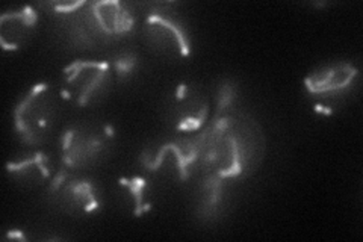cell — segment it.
<instances>
[{"instance_id": "14", "label": "cell", "mask_w": 363, "mask_h": 242, "mask_svg": "<svg viewBox=\"0 0 363 242\" xmlns=\"http://www.w3.org/2000/svg\"><path fill=\"white\" fill-rule=\"evenodd\" d=\"M136 64H138V57H136L135 53L123 52L113 57V72L120 79H126L132 75Z\"/></svg>"}, {"instance_id": "2", "label": "cell", "mask_w": 363, "mask_h": 242, "mask_svg": "<svg viewBox=\"0 0 363 242\" xmlns=\"http://www.w3.org/2000/svg\"><path fill=\"white\" fill-rule=\"evenodd\" d=\"M60 112V94L50 84H38L30 88L14 111L20 140L29 145L44 143L58 123Z\"/></svg>"}, {"instance_id": "12", "label": "cell", "mask_w": 363, "mask_h": 242, "mask_svg": "<svg viewBox=\"0 0 363 242\" xmlns=\"http://www.w3.org/2000/svg\"><path fill=\"white\" fill-rule=\"evenodd\" d=\"M6 168L13 179L26 188L43 185L44 182L49 180L52 172L50 158L43 152H35L18 160L8 163Z\"/></svg>"}, {"instance_id": "3", "label": "cell", "mask_w": 363, "mask_h": 242, "mask_svg": "<svg viewBox=\"0 0 363 242\" xmlns=\"http://www.w3.org/2000/svg\"><path fill=\"white\" fill-rule=\"evenodd\" d=\"M111 64L104 61H74L64 70L65 96L79 106H89L104 100L112 85Z\"/></svg>"}, {"instance_id": "10", "label": "cell", "mask_w": 363, "mask_h": 242, "mask_svg": "<svg viewBox=\"0 0 363 242\" xmlns=\"http://www.w3.org/2000/svg\"><path fill=\"white\" fill-rule=\"evenodd\" d=\"M88 9L99 40L120 38L135 26V18L129 6L117 0L88 4Z\"/></svg>"}, {"instance_id": "5", "label": "cell", "mask_w": 363, "mask_h": 242, "mask_svg": "<svg viewBox=\"0 0 363 242\" xmlns=\"http://www.w3.org/2000/svg\"><path fill=\"white\" fill-rule=\"evenodd\" d=\"M357 77L359 72L356 67L347 62H339L318 68L306 77L304 85L309 94L318 100L316 106L327 112V108H332L350 93Z\"/></svg>"}, {"instance_id": "15", "label": "cell", "mask_w": 363, "mask_h": 242, "mask_svg": "<svg viewBox=\"0 0 363 242\" xmlns=\"http://www.w3.org/2000/svg\"><path fill=\"white\" fill-rule=\"evenodd\" d=\"M236 96V89H235V85L232 84H225L220 88L218 91V106H217V117H220V115H223L227 108H229L232 105V101Z\"/></svg>"}, {"instance_id": "13", "label": "cell", "mask_w": 363, "mask_h": 242, "mask_svg": "<svg viewBox=\"0 0 363 242\" xmlns=\"http://www.w3.org/2000/svg\"><path fill=\"white\" fill-rule=\"evenodd\" d=\"M120 197L124 207L133 216H141L152 207V191L149 182L143 177H123L118 180Z\"/></svg>"}, {"instance_id": "7", "label": "cell", "mask_w": 363, "mask_h": 242, "mask_svg": "<svg viewBox=\"0 0 363 242\" xmlns=\"http://www.w3.org/2000/svg\"><path fill=\"white\" fill-rule=\"evenodd\" d=\"M49 194L52 200L70 215L86 216L100 209V197L94 183L68 176L67 171H60L55 176Z\"/></svg>"}, {"instance_id": "6", "label": "cell", "mask_w": 363, "mask_h": 242, "mask_svg": "<svg viewBox=\"0 0 363 242\" xmlns=\"http://www.w3.org/2000/svg\"><path fill=\"white\" fill-rule=\"evenodd\" d=\"M209 115V100L199 85L180 84L168 101L167 119L179 132L200 131Z\"/></svg>"}, {"instance_id": "9", "label": "cell", "mask_w": 363, "mask_h": 242, "mask_svg": "<svg viewBox=\"0 0 363 242\" xmlns=\"http://www.w3.org/2000/svg\"><path fill=\"white\" fill-rule=\"evenodd\" d=\"M141 163L150 171H157L164 165H169L184 180L189 176L191 167L199 163V138L177 140L165 143L156 150H147L141 156Z\"/></svg>"}, {"instance_id": "4", "label": "cell", "mask_w": 363, "mask_h": 242, "mask_svg": "<svg viewBox=\"0 0 363 242\" xmlns=\"http://www.w3.org/2000/svg\"><path fill=\"white\" fill-rule=\"evenodd\" d=\"M108 126L89 123L74 124L61 138V158L68 168H82L94 164L111 145Z\"/></svg>"}, {"instance_id": "1", "label": "cell", "mask_w": 363, "mask_h": 242, "mask_svg": "<svg viewBox=\"0 0 363 242\" xmlns=\"http://www.w3.org/2000/svg\"><path fill=\"white\" fill-rule=\"evenodd\" d=\"M199 138V163L223 180L252 175L262 163L264 135L245 115L223 114Z\"/></svg>"}, {"instance_id": "8", "label": "cell", "mask_w": 363, "mask_h": 242, "mask_svg": "<svg viewBox=\"0 0 363 242\" xmlns=\"http://www.w3.org/2000/svg\"><path fill=\"white\" fill-rule=\"evenodd\" d=\"M144 40L153 52L169 60H184L191 53L185 29L162 13H152L145 18Z\"/></svg>"}, {"instance_id": "11", "label": "cell", "mask_w": 363, "mask_h": 242, "mask_svg": "<svg viewBox=\"0 0 363 242\" xmlns=\"http://www.w3.org/2000/svg\"><path fill=\"white\" fill-rule=\"evenodd\" d=\"M38 16L32 6L8 11L0 17V44L5 50H18L35 31Z\"/></svg>"}]
</instances>
